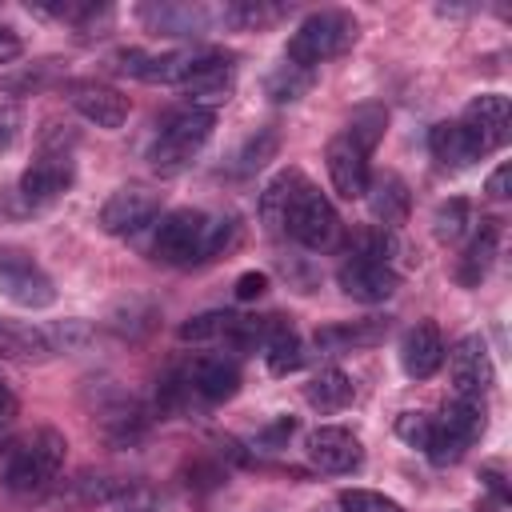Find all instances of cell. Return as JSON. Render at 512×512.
<instances>
[{
  "label": "cell",
  "mask_w": 512,
  "mask_h": 512,
  "mask_svg": "<svg viewBox=\"0 0 512 512\" xmlns=\"http://www.w3.org/2000/svg\"><path fill=\"white\" fill-rule=\"evenodd\" d=\"M280 16V8H272V4H252V0H240V4H228L224 12H220V20L224 24H232V28H264V24H272Z\"/></svg>",
  "instance_id": "34"
},
{
  "label": "cell",
  "mask_w": 512,
  "mask_h": 512,
  "mask_svg": "<svg viewBox=\"0 0 512 512\" xmlns=\"http://www.w3.org/2000/svg\"><path fill=\"white\" fill-rule=\"evenodd\" d=\"M280 232H288L296 244L320 252V248H332L336 236H340V220H336V208L328 204V196L304 180V172L292 180L288 188V200H284V216H280Z\"/></svg>",
  "instance_id": "2"
},
{
  "label": "cell",
  "mask_w": 512,
  "mask_h": 512,
  "mask_svg": "<svg viewBox=\"0 0 512 512\" xmlns=\"http://www.w3.org/2000/svg\"><path fill=\"white\" fill-rule=\"evenodd\" d=\"M16 128H20V116H16V108L0 104V148H8V144L16 140Z\"/></svg>",
  "instance_id": "39"
},
{
  "label": "cell",
  "mask_w": 512,
  "mask_h": 512,
  "mask_svg": "<svg viewBox=\"0 0 512 512\" xmlns=\"http://www.w3.org/2000/svg\"><path fill=\"white\" fill-rule=\"evenodd\" d=\"M308 84H312V72L308 68H296V64H280V68H272V76L264 80V88H268V96L276 100V104H288V100H300L304 92H308Z\"/></svg>",
  "instance_id": "30"
},
{
  "label": "cell",
  "mask_w": 512,
  "mask_h": 512,
  "mask_svg": "<svg viewBox=\"0 0 512 512\" xmlns=\"http://www.w3.org/2000/svg\"><path fill=\"white\" fill-rule=\"evenodd\" d=\"M364 200H368V212L380 220V228H392V232H396L400 224H408L412 196H408V184H404L396 172H380V176H372Z\"/></svg>",
  "instance_id": "20"
},
{
  "label": "cell",
  "mask_w": 512,
  "mask_h": 512,
  "mask_svg": "<svg viewBox=\"0 0 512 512\" xmlns=\"http://www.w3.org/2000/svg\"><path fill=\"white\" fill-rule=\"evenodd\" d=\"M264 288H268V276L264 272H244L236 280V296L240 300H256V296H264Z\"/></svg>",
  "instance_id": "38"
},
{
  "label": "cell",
  "mask_w": 512,
  "mask_h": 512,
  "mask_svg": "<svg viewBox=\"0 0 512 512\" xmlns=\"http://www.w3.org/2000/svg\"><path fill=\"white\" fill-rule=\"evenodd\" d=\"M64 452H68V440H64L56 428H36L32 436H24V440L8 452L0 480H4L12 492H36V488H44L48 480H56V472L64 468Z\"/></svg>",
  "instance_id": "4"
},
{
  "label": "cell",
  "mask_w": 512,
  "mask_h": 512,
  "mask_svg": "<svg viewBox=\"0 0 512 512\" xmlns=\"http://www.w3.org/2000/svg\"><path fill=\"white\" fill-rule=\"evenodd\" d=\"M464 232H468V204H464L460 196L440 200L436 212H432V236H436L440 244H456Z\"/></svg>",
  "instance_id": "31"
},
{
  "label": "cell",
  "mask_w": 512,
  "mask_h": 512,
  "mask_svg": "<svg viewBox=\"0 0 512 512\" xmlns=\"http://www.w3.org/2000/svg\"><path fill=\"white\" fill-rule=\"evenodd\" d=\"M496 244H500V224L496 220H484L480 224V232L472 236V244L464 248V256H460V284H480L484 276H488V268H492V260H496Z\"/></svg>",
  "instance_id": "26"
},
{
  "label": "cell",
  "mask_w": 512,
  "mask_h": 512,
  "mask_svg": "<svg viewBox=\"0 0 512 512\" xmlns=\"http://www.w3.org/2000/svg\"><path fill=\"white\" fill-rule=\"evenodd\" d=\"M68 104L88 120V124H96V128H120L124 120H128V112H132V104H128V96L120 92V88H112V84H100V80H72L68 84Z\"/></svg>",
  "instance_id": "12"
},
{
  "label": "cell",
  "mask_w": 512,
  "mask_h": 512,
  "mask_svg": "<svg viewBox=\"0 0 512 512\" xmlns=\"http://www.w3.org/2000/svg\"><path fill=\"white\" fill-rule=\"evenodd\" d=\"M336 284L344 296L360 300V304H384L392 292H396V272L392 264H380V260H368V256H348L340 268H336Z\"/></svg>",
  "instance_id": "13"
},
{
  "label": "cell",
  "mask_w": 512,
  "mask_h": 512,
  "mask_svg": "<svg viewBox=\"0 0 512 512\" xmlns=\"http://www.w3.org/2000/svg\"><path fill=\"white\" fill-rule=\"evenodd\" d=\"M156 216H160V196H156L152 188H144V184H124V188H116V192L104 200V208H100V228H104L108 236H136V232H144Z\"/></svg>",
  "instance_id": "11"
},
{
  "label": "cell",
  "mask_w": 512,
  "mask_h": 512,
  "mask_svg": "<svg viewBox=\"0 0 512 512\" xmlns=\"http://www.w3.org/2000/svg\"><path fill=\"white\" fill-rule=\"evenodd\" d=\"M292 428H296V420H292V416H280V420L264 432V444H280L284 436H292Z\"/></svg>",
  "instance_id": "41"
},
{
  "label": "cell",
  "mask_w": 512,
  "mask_h": 512,
  "mask_svg": "<svg viewBox=\"0 0 512 512\" xmlns=\"http://www.w3.org/2000/svg\"><path fill=\"white\" fill-rule=\"evenodd\" d=\"M140 20L148 32H160V36H200L208 32L212 12L200 4H144Z\"/></svg>",
  "instance_id": "19"
},
{
  "label": "cell",
  "mask_w": 512,
  "mask_h": 512,
  "mask_svg": "<svg viewBox=\"0 0 512 512\" xmlns=\"http://www.w3.org/2000/svg\"><path fill=\"white\" fill-rule=\"evenodd\" d=\"M0 352L12 360H48L56 348L44 328H32L20 320H0Z\"/></svg>",
  "instance_id": "25"
},
{
  "label": "cell",
  "mask_w": 512,
  "mask_h": 512,
  "mask_svg": "<svg viewBox=\"0 0 512 512\" xmlns=\"http://www.w3.org/2000/svg\"><path fill=\"white\" fill-rule=\"evenodd\" d=\"M352 396H356V384H352V376L340 372V368H320V372L304 384V400H308L316 412H340V408L352 404Z\"/></svg>",
  "instance_id": "24"
},
{
  "label": "cell",
  "mask_w": 512,
  "mask_h": 512,
  "mask_svg": "<svg viewBox=\"0 0 512 512\" xmlns=\"http://www.w3.org/2000/svg\"><path fill=\"white\" fill-rule=\"evenodd\" d=\"M204 236H208V216L200 208H176L168 216H160L156 224V240L152 252L164 264H204Z\"/></svg>",
  "instance_id": "6"
},
{
  "label": "cell",
  "mask_w": 512,
  "mask_h": 512,
  "mask_svg": "<svg viewBox=\"0 0 512 512\" xmlns=\"http://www.w3.org/2000/svg\"><path fill=\"white\" fill-rule=\"evenodd\" d=\"M296 176H300V172H296V168H288V172H276V176L264 184V192H260V216H264L268 232H280L284 200H288V188H292V180H296Z\"/></svg>",
  "instance_id": "33"
},
{
  "label": "cell",
  "mask_w": 512,
  "mask_h": 512,
  "mask_svg": "<svg viewBox=\"0 0 512 512\" xmlns=\"http://www.w3.org/2000/svg\"><path fill=\"white\" fill-rule=\"evenodd\" d=\"M456 124H460V132L468 136L476 160L488 156V152H496V148L508 140V124H512L508 96H500V92H480V96H472V100L464 104V116H460Z\"/></svg>",
  "instance_id": "8"
},
{
  "label": "cell",
  "mask_w": 512,
  "mask_h": 512,
  "mask_svg": "<svg viewBox=\"0 0 512 512\" xmlns=\"http://www.w3.org/2000/svg\"><path fill=\"white\" fill-rule=\"evenodd\" d=\"M212 128H216V112H208V108H192V104H188V108L172 112V116L160 124V132H156V140H152V148H148L152 168H156L160 176L184 172V168L200 156V148L208 144Z\"/></svg>",
  "instance_id": "1"
},
{
  "label": "cell",
  "mask_w": 512,
  "mask_h": 512,
  "mask_svg": "<svg viewBox=\"0 0 512 512\" xmlns=\"http://www.w3.org/2000/svg\"><path fill=\"white\" fill-rule=\"evenodd\" d=\"M508 508V500H500V496H492V500H480V512H504Z\"/></svg>",
  "instance_id": "42"
},
{
  "label": "cell",
  "mask_w": 512,
  "mask_h": 512,
  "mask_svg": "<svg viewBox=\"0 0 512 512\" xmlns=\"http://www.w3.org/2000/svg\"><path fill=\"white\" fill-rule=\"evenodd\" d=\"M448 376H452V388L456 396H484L492 388V356H488V344L480 336H464L456 340V348L448 352Z\"/></svg>",
  "instance_id": "15"
},
{
  "label": "cell",
  "mask_w": 512,
  "mask_h": 512,
  "mask_svg": "<svg viewBox=\"0 0 512 512\" xmlns=\"http://www.w3.org/2000/svg\"><path fill=\"white\" fill-rule=\"evenodd\" d=\"M356 40V20L340 8H324V12H308L296 32L288 36V48H284V60L296 64V68H316L332 56H340L348 44Z\"/></svg>",
  "instance_id": "3"
},
{
  "label": "cell",
  "mask_w": 512,
  "mask_h": 512,
  "mask_svg": "<svg viewBox=\"0 0 512 512\" xmlns=\"http://www.w3.org/2000/svg\"><path fill=\"white\" fill-rule=\"evenodd\" d=\"M428 148H432V156L440 160V168H468L472 160H476V152H472V144H468V136L460 132V124H436L432 132H428Z\"/></svg>",
  "instance_id": "27"
},
{
  "label": "cell",
  "mask_w": 512,
  "mask_h": 512,
  "mask_svg": "<svg viewBox=\"0 0 512 512\" xmlns=\"http://www.w3.org/2000/svg\"><path fill=\"white\" fill-rule=\"evenodd\" d=\"M384 124H388L384 108H376V104H364V108H356V112H352V120H348V132H344V136H348L356 148L372 152V148H376V140H380V132H384Z\"/></svg>",
  "instance_id": "32"
},
{
  "label": "cell",
  "mask_w": 512,
  "mask_h": 512,
  "mask_svg": "<svg viewBox=\"0 0 512 512\" xmlns=\"http://www.w3.org/2000/svg\"><path fill=\"white\" fill-rule=\"evenodd\" d=\"M260 344H264V360H268L272 376H288V372H296L304 364L300 336L284 316H264V340Z\"/></svg>",
  "instance_id": "22"
},
{
  "label": "cell",
  "mask_w": 512,
  "mask_h": 512,
  "mask_svg": "<svg viewBox=\"0 0 512 512\" xmlns=\"http://www.w3.org/2000/svg\"><path fill=\"white\" fill-rule=\"evenodd\" d=\"M484 432V400L476 396H456L444 404L440 420H432V436H428V460L432 464H452L464 456V448Z\"/></svg>",
  "instance_id": "5"
},
{
  "label": "cell",
  "mask_w": 512,
  "mask_h": 512,
  "mask_svg": "<svg viewBox=\"0 0 512 512\" xmlns=\"http://www.w3.org/2000/svg\"><path fill=\"white\" fill-rule=\"evenodd\" d=\"M384 336H388V320L368 316V320H352V324H324V328H316L312 340L324 352H352V348L380 344Z\"/></svg>",
  "instance_id": "23"
},
{
  "label": "cell",
  "mask_w": 512,
  "mask_h": 512,
  "mask_svg": "<svg viewBox=\"0 0 512 512\" xmlns=\"http://www.w3.org/2000/svg\"><path fill=\"white\" fill-rule=\"evenodd\" d=\"M340 508L344 512H404L400 500H392L384 492H372V488H344L340 492Z\"/></svg>",
  "instance_id": "35"
},
{
  "label": "cell",
  "mask_w": 512,
  "mask_h": 512,
  "mask_svg": "<svg viewBox=\"0 0 512 512\" xmlns=\"http://www.w3.org/2000/svg\"><path fill=\"white\" fill-rule=\"evenodd\" d=\"M276 148H280V136H276V128H256V132L244 140V148L236 152V164H232V172H236V176H252L256 168H264V164L276 156Z\"/></svg>",
  "instance_id": "28"
},
{
  "label": "cell",
  "mask_w": 512,
  "mask_h": 512,
  "mask_svg": "<svg viewBox=\"0 0 512 512\" xmlns=\"http://www.w3.org/2000/svg\"><path fill=\"white\" fill-rule=\"evenodd\" d=\"M396 436L412 448H428V436H432V416L424 412H400L396 416Z\"/></svg>",
  "instance_id": "36"
},
{
  "label": "cell",
  "mask_w": 512,
  "mask_h": 512,
  "mask_svg": "<svg viewBox=\"0 0 512 512\" xmlns=\"http://www.w3.org/2000/svg\"><path fill=\"white\" fill-rule=\"evenodd\" d=\"M484 192L492 200H508L512 196V164H496V172L484 180Z\"/></svg>",
  "instance_id": "37"
},
{
  "label": "cell",
  "mask_w": 512,
  "mask_h": 512,
  "mask_svg": "<svg viewBox=\"0 0 512 512\" xmlns=\"http://www.w3.org/2000/svg\"><path fill=\"white\" fill-rule=\"evenodd\" d=\"M76 180V168H72V156L64 148H44L20 176V200L28 208H44L52 200H60Z\"/></svg>",
  "instance_id": "10"
},
{
  "label": "cell",
  "mask_w": 512,
  "mask_h": 512,
  "mask_svg": "<svg viewBox=\"0 0 512 512\" xmlns=\"http://www.w3.org/2000/svg\"><path fill=\"white\" fill-rule=\"evenodd\" d=\"M444 364V340H440V328L436 324H412L400 340V368L404 376L412 380H428L436 368Z\"/></svg>",
  "instance_id": "18"
},
{
  "label": "cell",
  "mask_w": 512,
  "mask_h": 512,
  "mask_svg": "<svg viewBox=\"0 0 512 512\" xmlns=\"http://www.w3.org/2000/svg\"><path fill=\"white\" fill-rule=\"evenodd\" d=\"M0 292L20 308H48L56 300L52 276L16 244H0Z\"/></svg>",
  "instance_id": "7"
},
{
  "label": "cell",
  "mask_w": 512,
  "mask_h": 512,
  "mask_svg": "<svg viewBox=\"0 0 512 512\" xmlns=\"http://www.w3.org/2000/svg\"><path fill=\"white\" fill-rule=\"evenodd\" d=\"M8 408H12V392H8L4 384H0V420L8 416Z\"/></svg>",
  "instance_id": "43"
},
{
  "label": "cell",
  "mask_w": 512,
  "mask_h": 512,
  "mask_svg": "<svg viewBox=\"0 0 512 512\" xmlns=\"http://www.w3.org/2000/svg\"><path fill=\"white\" fill-rule=\"evenodd\" d=\"M304 456L320 468V472H356L360 460H364V448L360 440L348 432V428H336V424H320L308 432L304 440Z\"/></svg>",
  "instance_id": "14"
},
{
  "label": "cell",
  "mask_w": 512,
  "mask_h": 512,
  "mask_svg": "<svg viewBox=\"0 0 512 512\" xmlns=\"http://www.w3.org/2000/svg\"><path fill=\"white\" fill-rule=\"evenodd\" d=\"M324 160H328V180H332L336 196H344V200H360V196L368 192V180H372V172H368V152L356 148L348 136L328 140Z\"/></svg>",
  "instance_id": "16"
},
{
  "label": "cell",
  "mask_w": 512,
  "mask_h": 512,
  "mask_svg": "<svg viewBox=\"0 0 512 512\" xmlns=\"http://www.w3.org/2000/svg\"><path fill=\"white\" fill-rule=\"evenodd\" d=\"M180 88L192 100V108H208L212 112L236 88V60L224 56V52H196L188 72H184V80H180Z\"/></svg>",
  "instance_id": "9"
},
{
  "label": "cell",
  "mask_w": 512,
  "mask_h": 512,
  "mask_svg": "<svg viewBox=\"0 0 512 512\" xmlns=\"http://www.w3.org/2000/svg\"><path fill=\"white\" fill-rule=\"evenodd\" d=\"M232 328H236V316L232 312H200V316L184 320L176 336L188 340V344H204V340H228Z\"/></svg>",
  "instance_id": "29"
},
{
  "label": "cell",
  "mask_w": 512,
  "mask_h": 512,
  "mask_svg": "<svg viewBox=\"0 0 512 512\" xmlns=\"http://www.w3.org/2000/svg\"><path fill=\"white\" fill-rule=\"evenodd\" d=\"M140 512H144V508H140Z\"/></svg>",
  "instance_id": "44"
},
{
  "label": "cell",
  "mask_w": 512,
  "mask_h": 512,
  "mask_svg": "<svg viewBox=\"0 0 512 512\" xmlns=\"http://www.w3.org/2000/svg\"><path fill=\"white\" fill-rule=\"evenodd\" d=\"M196 52H144V48H124L116 52V68L124 76H136L144 84H180Z\"/></svg>",
  "instance_id": "17"
},
{
  "label": "cell",
  "mask_w": 512,
  "mask_h": 512,
  "mask_svg": "<svg viewBox=\"0 0 512 512\" xmlns=\"http://www.w3.org/2000/svg\"><path fill=\"white\" fill-rule=\"evenodd\" d=\"M20 52H24L20 36H16L12 28H0V64H12V60H16Z\"/></svg>",
  "instance_id": "40"
},
{
  "label": "cell",
  "mask_w": 512,
  "mask_h": 512,
  "mask_svg": "<svg viewBox=\"0 0 512 512\" xmlns=\"http://www.w3.org/2000/svg\"><path fill=\"white\" fill-rule=\"evenodd\" d=\"M188 384H192L204 400L224 404V400H232V396L240 392V368H236V360H228V356H200V360L192 364V372H188Z\"/></svg>",
  "instance_id": "21"
}]
</instances>
